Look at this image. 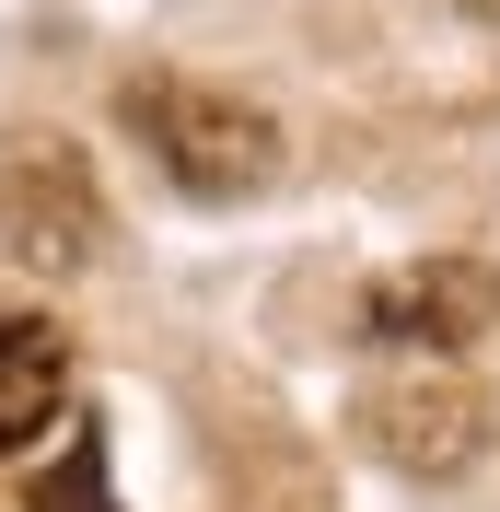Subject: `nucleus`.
Returning a JSON list of instances; mask_svg holds the SVG:
<instances>
[{"instance_id": "1", "label": "nucleus", "mask_w": 500, "mask_h": 512, "mask_svg": "<svg viewBox=\"0 0 500 512\" xmlns=\"http://www.w3.org/2000/svg\"><path fill=\"white\" fill-rule=\"evenodd\" d=\"M117 117L140 128L152 163L175 175V187H198V198H245V187H268V163H280V128L256 117L245 94H210V82H187V70L128 82Z\"/></svg>"}, {"instance_id": "2", "label": "nucleus", "mask_w": 500, "mask_h": 512, "mask_svg": "<svg viewBox=\"0 0 500 512\" xmlns=\"http://www.w3.org/2000/svg\"><path fill=\"white\" fill-rule=\"evenodd\" d=\"M0 245L24 268H82L105 245V198H94V163L70 140H12L0 152Z\"/></svg>"}, {"instance_id": "3", "label": "nucleus", "mask_w": 500, "mask_h": 512, "mask_svg": "<svg viewBox=\"0 0 500 512\" xmlns=\"http://www.w3.org/2000/svg\"><path fill=\"white\" fill-rule=\"evenodd\" d=\"M489 268H466V256H431V268H407V280H384L373 291V338L396 361H454L477 338V326H489Z\"/></svg>"}, {"instance_id": "4", "label": "nucleus", "mask_w": 500, "mask_h": 512, "mask_svg": "<svg viewBox=\"0 0 500 512\" xmlns=\"http://www.w3.org/2000/svg\"><path fill=\"white\" fill-rule=\"evenodd\" d=\"M70 396V350H59V326H35V315H0V454H24L47 419H59Z\"/></svg>"}, {"instance_id": "5", "label": "nucleus", "mask_w": 500, "mask_h": 512, "mask_svg": "<svg viewBox=\"0 0 500 512\" xmlns=\"http://www.w3.org/2000/svg\"><path fill=\"white\" fill-rule=\"evenodd\" d=\"M35 512H117V489H105V443H94V419H70V431H59V466L35 478Z\"/></svg>"}]
</instances>
